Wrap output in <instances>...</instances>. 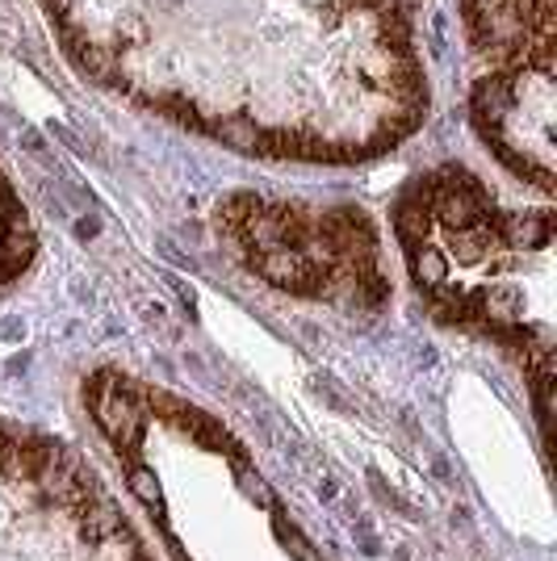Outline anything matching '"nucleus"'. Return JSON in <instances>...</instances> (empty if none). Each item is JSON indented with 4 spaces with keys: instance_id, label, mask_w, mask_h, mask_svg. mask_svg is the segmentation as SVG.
Returning a JSON list of instances; mask_svg holds the SVG:
<instances>
[{
    "instance_id": "obj_1",
    "label": "nucleus",
    "mask_w": 557,
    "mask_h": 561,
    "mask_svg": "<svg viewBox=\"0 0 557 561\" xmlns=\"http://www.w3.org/2000/svg\"><path fill=\"white\" fill-rule=\"evenodd\" d=\"M428 0H43L71 68L206 139L352 164L428 117Z\"/></svg>"
},
{
    "instance_id": "obj_2",
    "label": "nucleus",
    "mask_w": 557,
    "mask_h": 561,
    "mask_svg": "<svg viewBox=\"0 0 557 561\" xmlns=\"http://www.w3.org/2000/svg\"><path fill=\"white\" fill-rule=\"evenodd\" d=\"M395 231L411 277L444 319L520 348L549 390L554 214L503 210L474 172L436 168L398 197Z\"/></svg>"
},
{
    "instance_id": "obj_3",
    "label": "nucleus",
    "mask_w": 557,
    "mask_h": 561,
    "mask_svg": "<svg viewBox=\"0 0 557 561\" xmlns=\"http://www.w3.org/2000/svg\"><path fill=\"white\" fill-rule=\"evenodd\" d=\"M474 55L469 117L503 164L554 188L557 0H457Z\"/></svg>"
},
{
    "instance_id": "obj_4",
    "label": "nucleus",
    "mask_w": 557,
    "mask_h": 561,
    "mask_svg": "<svg viewBox=\"0 0 557 561\" xmlns=\"http://www.w3.org/2000/svg\"><path fill=\"white\" fill-rule=\"evenodd\" d=\"M218 231L260 280L303 294L382 306L386 277L377 268V231L361 210H306L235 193L218 206Z\"/></svg>"
},
{
    "instance_id": "obj_5",
    "label": "nucleus",
    "mask_w": 557,
    "mask_h": 561,
    "mask_svg": "<svg viewBox=\"0 0 557 561\" xmlns=\"http://www.w3.org/2000/svg\"><path fill=\"white\" fill-rule=\"evenodd\" d=\"M34 256V234L13 185L0 176V280H13Z\"/></svg>"
},
{
    "instance_id": "obj_6",
    "label": "nucleus",
    "mask_w": 557,
    "mask_h": 561,
    "mask_svg": "<svg viewBox=\"0 0 557 561\" xmlns=\"http://www.w3.org/2000/svg\"><path fill=\"white\" fill-rule=\"evenodd\" d=\"M130 491L139 494L147 507H160V486H156V473H151L147 466L130 469Z\"/></svg>"
}]
</instances>
